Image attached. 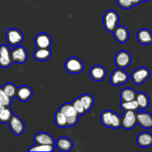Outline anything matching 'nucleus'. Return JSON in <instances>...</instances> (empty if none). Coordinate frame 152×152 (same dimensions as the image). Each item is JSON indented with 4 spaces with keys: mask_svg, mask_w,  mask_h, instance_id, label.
I'll return each instance as SVG.
<instances>
[{
    "mask_svg": "<svg viewBox=\"0 0 152 152\" xmlns=\"http://www.w3.org/2000/svg\"><path fill=\"white\" fill-rule=\"evenodd\" d=\"M59 111L66 117L67 127H72L77 124L80 118V114L77 113L71 103H65L61 105Z\"/></svg>",
    "mask_w": 152,
    "mask_h": 152,
    "instance_id": "obj_1",
    "label": "nucleus"
},
{
    "mask_svg": "<svg viewBox=\"0 0 152 152\" xmlns=\"http://www.w3.org/2000/svg\"><path fill=\"white\" fill-rule=\"evenodd\" d=\"M120 16L117 11L108 10L103 15V26L108 32L112 33L118 25Z\"/></svg>",
    "mask_w": 152,
    "mask_h": 152,
    "instance_id": "obj_2",
    "label": "nucleus"
},
{
    "mask_svg": "<svg viewBox=\"0 0 152 152\" xmlns=\"http://www.w3.org/2000/svg\"><path fill=\"white\" fill-rule=\"evenodd\" d=\"M5 37L7 44L11 47H16L24 41L23 34L17 28H7L5 30Z\"/></svg>",
    "mask_w": 152,
    "mask_h": 152,
    "instance_id": "obj_3",
    "label": "nucleus"
},
{
    "mask_svg": "<svg viewBox=\"0 0 152 152\" xmlns=\"http://www.w3.org/2000/svg\"><path fill=\"white\" fill-rule=\"evenodd\" d=\"M65 69L72 74H80L84 70V64L83 61L76 56L68 58L65 62Z\"/></svg>",
    "mask_w": 152,
    "mask_h": 152,
    "instance_id": "obj_4",
    "label": "nucleus"
},
{
    "mask_svg": "<svg viewBox=\"0 0 152 152\" xmlns=\"http://www.w3.org/2000/svg\"><path fill=\"white\" fill-rule=\"evenodd\" d=\"M151 75L150 70L146 67H140L137 68L132 73L131 78L132 82L137 86L143 84L145 82L147 81Z\"/></svg>",
    "mask_w": 152,
    "mask_h": 152,
    "instance_id": "obj_5",
    "label": "nucleus"
},
{
    "mask_svg": "<svg viewBox=\"0 0 152 152\" xmlns=\"http://www.w3.org/2000/svg\"><path fill=\"white\" fill-rule=\"evenodd\" d=\"M137 124V111H124L121 117V127L126 130H131L134 129Z\"/></svg>",
    "mask_w": 152,
    "mask_h": 152,
    "instance_id": "obj_6",
    "label": "nucleus"
},
{
    "mask_svg": "<svg viewBox=\"0 0 152 152\" xmlns=\"http://www.w3.org/2000/svg\"><path fill=\"white\" fill-rule=\"evenodd\" d=\"M133 62V59L132 57V55L128 51L125 50H120L117 52L114 57V62L117 65V68H124L129 67Z\"/></svg>",
    "mask_w": 152,
    "mask_h": 152,
    "instance_id": "obj_7",
    "label": "nucleus"
},
{
    "mask_svg": "<svg viewBox=\"0 0 152 152\" xmlns=\"http://www.w3.org/2000/svg\"><path fill=\"white\" fill-rule=\"evenodd\" d=\"M129 74L122 68L114 70L110 77V82L114 86H119L126 84L129 80Z\"/></svg>",
    "mask_w": 152,
    "mask_h": 152,
    "instance_id": "obj_8",
    "label": "nucleus"
},
{
    "mask_svg": "<svg viewBox=\"0 0 152 152\" xmlns=\"http://www.w3.org/2000/svg\"><path fill=\"white\" fill-rule=\"evenodd\" d=\"M10 56L13 62L20 64H25L28 59V51L23 46H16L13 50H10Z\"/></svg>",
    "mask_w": 152,
    "mask_h": 152,
    "instance_id": "obj_9",
    "label": "nucleus"
},
{
    "mask_svg": "<svg viewBox=\"0 0 152 152\" xmlns=\"http://www.w3.org/2000/svg\"><path fill=\"white\" fill-rule=\"evenodd\" d=\"M7 124H8L10 131L16 136L22 135L25 130V123H24L23 120L17 115L13 114Z\"/></svg>",
    "mask_w": 152,
    "mask_h": 152,
    "instance_id": "obj_10",
    "label": "nucleus"
},
{
    "mask_svg": "<svg viewBox=\"0 0 152 152\" xmlns=\"http://www.w3.org/2000/svg\"><path fill=\"white\" fill-rule=\"evenodd\" d=\"M13 63L9 47L6 45H0V67L2 68H7L11 66Z\"/></svg>",
    "mask_w": 152,
    "mask_h": 152,
    "instance_id": "obj_11",
    "label": "nucleus"
},
{
    "mask_svg": "<svg viewBox=\"0 0 152 152\" xmlns=\"http://www.w3.org/2000/svg\"><path fill=\"white\" fill-rule=\"evenodd\" d=\"M52 43L51 37L46 33H39L34 38V44L37 48H50Z\"/></svg>",
    "mask_w": 152,
    "mask_h": 152,
    "instance_id": "obj_12",
    "label": "nucleus"
},
{
    "mask_svg": "<svg viewBox=\"0 0 152 152\" xmlns=\"http://www.w3.org/2000/svg\"><path fill=\"white\" fill-rule=\"evenodd\" d=\"M137 122L145 129H152V114L146 111H137Z\"/></svg>",
    "mask_w": 152,
    "mask_h": 152,
    "instance_id": "obj_13",
    "label": "nucleus"
},
{
    "mask_svg": "<svg viewBox=\"0 0 152 152\" xmlns=\"http://www.w3.org/2000/svg\"><path fill=\"white\" fill-rule=\"evenodd\" d=\"M114 37L115 39L118 42L121 44H124L129 40V31L127 27L126 26H119L117 25L115 29L113 31Z\"/></svg>",
    "mask_w": 152,
    "mask_h": 152,
    "instance_id": "obj_14",
    "label": "nucleus"
},
{
    "mask_svg": "<svg viewBox=\"0 0 152 152\" xmlns=\"http://www.w3.org/2000/svg\"><path fill=\"white\" fill-rule=\"evenodd\" d=\"M89 74L94 81L101 82L106 77L107 71L105 67L97 65L91 68Z\"/></svg>",
    "mask_w": 152,
    "mask_h": 152,
    "instance_id": "obj_15",
    "label": "nucleus"
},
{
    "mask_svg": "<svg viewBox=\"0 0 152 152\" xmlns=\"http://www.w3.org/2000/svg\"><path fill=\"white\" fill-rule=\"evenodd\" d=\"M55 146L58 150L62 152H68L74 148V142L70 138L66 137H59L57 140L55 141Z\"/></svg>",
    "mask_w": 152,
    "mask_h": 152,
    "instance_id": "obj_16",
    "label": "nucleus"
},
{
    "mask_svg": "<svg viewBox=\"0 0 152 152\" xmlns=\"http://www.w3.org/2000/svg\"><path fill=\"white\" fill-rule=\"evenodd\" d=\"M137 39L140 44L148 45L152 44V32L147 28L139 30L137 34Z\"/></svg>",
    "mask_w": 152,
    "mask_h": 152,
    "instance_id": "obj_17",
    "label": "nucleus"
},
{
    "mask_svg": "<svg viewBox=\"0 0 152 152\" xmlns=\"http://www.w3.org/2000/svg\"><path fill=\"white\" fill-rule=\"evenodd\" d=\"M33 96V90L28 86H22L18 88L16 96L21 102H27L30 100Z\"/></svg>",
    "mask_w": 152,
    "mask_h": 152,
    "instance_id": "obj_18",
    "label": "nucleus"
},
{
    "mask_svg": "<svg viewBox=\"0 0 152 152\" xmlns=\"http://www.w3.org/2000/svg\"><path fill=\"white\" fill-rule=\"evenodd\" d=\"M34 141L37 144H44V145H54L55 140L53 137L47 132H39L37 133L34 137Z\"/></svg>",
    "mask_w": 152,
    "mask_h": 152,
    "instance_id": "obj_19",
    "label": "nucleus"
},
{
    "mask_svg": "<svg viewBox=\"0 0 152 152\" xmlns=\"http://www.w3.org/2000/svg\"><path fill=\"white\" fill-rule=\"evenodd\" d=\"M137 143L141 148H149L152 145V134L149 132H141L137 137Z\"/></svg>",
    "mask_w": 152,
    "mask_h": 152,
    "instance_id": "obj_20",
    "label": "nucleus"
},
{
    "mask_svg": "<svg viewBox=\"0 0 152 152\" xmlns=\"http://www.w3.org/2000/svg\"><path fill=\"white\" fill-rule=\"evenodd\" d=\"M33 56L36 60L44 62L51 57L52 51L50 48H37L33 53Z\"/></svg>",
    "mask_w": 152,
    "mask_h": 152,
    "instance_id": "obj_21",
    "label": "nucleus"
},
{
    "mask_svg": "<svg viewBox=\"0 0 152 152\" xmlns=\"http://www.w3.org/2000/svg\"><path fill=\"white\" fill-rule=\"evenodd\" d=\"M135 99H136L138 105H139V110L138 111H143V110L147 109L149 106V97L144 92H139V93L137 94V96Z\"/></svg>",
    "mask_w": 152,
    "mask_h": 152,
    "instance_id": "obj_22",
    "label": "nucleus"
},
{
    "mask_svg": "<svg viewBox=\"0 0 152 152\" xmlns=\"http://www.w3.org/2000/svg\"><path fill=\"white\" fill-rule=\"evenodd\" d=\"M79 97H80V99L81 101L82 105L84 108L86 113L90 111L92 107L94 106V99L93 96L89 94H84Z\"/></svg>",
    "mask_w": 152,
    "mask_h": 152,
    "instance_id": "obj_23",
    "label": "nucleus"
},
{
    "mask_svg": "<svg viewBox=\"0 0 152 152\" xmlns=\"http://www.w3.org/2000/svg\"><path fill=\"white\" fill-rule=\"evenodd\" d=\"M137 94L136 91L132 88H125L120 91V97L123 102H128L136 99Z\"/></svg>",
    "mask_w": 152,
    "mask_h": 152,
    "instance_id": "obj_24",
    "label": "nucleus"
},
{
    "mask_svg": "<svg viewBox=\"0 0 152 152\" xmlns=\"http://www.w3.org/2000/svg\"><path fill=\"white\" fill-rule=\"evenodd\" d=\"M13 114V111L10 108V106H4L0 111V123L2 124H7Z\"/></svg>",
    "mask_w": 152,
    "mask_h": 152,
    "instance_id": "obj_25",
    "label": "nucleus"
},
{
    "mask_svg": "<svg viewBox=\"0 0 152 152\" xmlns=\"http://www.w3.org/2000/svg\"><path fill=\"white\" fill-rule=\"evenodd\" d=\"M1 88L4 91V93L9 96L11 99H13V97H15L17 92L18 87L15 84L11 83H7L4 84V86H1Z\"/></svg>",
    "mask_w": 152,
    "mask_h": 152,
    "instance_id": "obj_26",
    "label": "nucleus"
},
{
    "mask_svg": "<svg viewBox=\"0 0 152 152\" xmlns=\"http://www.w3.org/2000/svg\"><path fill=\"white\" fill-rule=\"evenodd\" d=\"M113 113L114 111L111 110H105L102 111L100 115V120L102 124L105 127H108L111 129V119H112Z\"/></svg>",
    "mask_w": 152,
    "mask_h": 152,
    "instance_id": "obj_27",
    "label": "nucleus"
},
{
    "mask_svg": "<svg viewBox=\"0 0 152 152\" xmlns=\"http://www.w3.org/2000/svg\"><path fill=\"white\" fill-rule=\"evenodd\" d=\"M54 145H44V144H37L32 145L28 149V151H54Z\"/></svg>",
    "mask_w": 152,
    "mask_h": 152,
    "instance_id": "obj_28",
    "label": "nucleus"
},
{
    "mask_svg": "<svg viewBox=\"0 0 152 152\" xmlns=\"http://www.w3.org/2000/svg\"><path fill=\"white\" fill-rule=\"evenodd\" d=\"M54 122L56 126L59 128H66L67 127V118L59 110H58L54 115Z\"/></svg>",
    "mask_w": 152,
    "mask_h": 152,
    "instance_id": "obj_29",
    "label": "nucleus"
},
{
    "mask_svg": "<svg viewBox=\"0 0 152 152\" xmlns=\"http://www.w3.org/2000/svg\"><path fill=\"white\" fill-rule=\"evenodd\" d=\"M120 107L123 111H137L139 110V105L136 99L128 101V102H123L121 101Z\"/></svg>",
    "mask_w": 152,
    "mask_h": 152,
    "instance_id": "obj_30",
    "label": "nucleus"
},
{
    "mask_svg": "<svg viewBox=\"0 0 152 152\" xmlns=\"http://www.w3.org/2000/svg\"><path fill=\"white\" fill-rule=\"evenodd\" d=\"M121 127V117L117 113H113L112 119H111V129H118Z\"/></svg>",
    "mask_w": 152,
    "mask_h": 152,
    "instance_id": "obj_31",
    "label": "nucleus"
},
{
    "mask_svg": "<svg viewBox=\"0 0 152 152\" xmlns=\"http://www.w3.org/2000/svg\"><path fill=\"white\" fill-rule=\"evenodd\" d=\"M12 100L7 94L4 92L1 87H0V102L4 106H10L12 104Z\"/></svg>",
    "mask_w": 152,
    "mask_h": 152,
    "instance_id": "obj_32",
    "label": "nucleus"
},
{
    "mask_svg": "<svg viewBox=\"0 0 152 152\" xmlns=\"http://www.w3.org/2000/svg\"><path fill=\"white\" fill-rule=\"evenodd\" d=\"M72 105L74 106V108H75L76 111H77L79 114L80 115H83V114H86V111H85L84 108H83V105H82V102L80 101V97H77L76 99H74L73 100V102H71Z\"/></svg>",
    "mask_w": 152,
    "mask_h": 152,
    "instance_id": "obj_33",
    "label": "nucleus"
},
{
    "mask_svg": "<svg viewBox=\"0 0 152 152\" xmlns=\"http://www.w3.org/2000/svg\"><path fill=\"white\" fill-rule=\"evenodd\" d=\"M117 4L123 9H130L134 6L130 0H117Z\"/></svg>",
    "mask_w": 152,
    "mask_h": 152,
    "instance_id": "obj_34",
    "label": "nucleus"
},
{
    "mask_svg": "<svg viewBox=\"0 0 152 152\" xmlns=\"http://www.w3.org/2000/svg\"><path fill=\"white\" fill-rule=\"evenodd\" d=\"M132 3L134 4V5H137V4H140L142 2V0H130Z\"/></svg>",
    "mask_w": 152,
    "mask_h": 152,
    "instance_id": "obj_35",
    "label": "nucleus"
},
{
    "mask_svg": "<svg viewBox=\"0 0 152 152\" xmlns=\"http://www.w3.org/2000/svg\"><path fill=\"white\" fill-rule=\"evenodd\" d=\"M2 106H4V105H2V104L1 103V102H0V108H1V107Z\"/></svg>",
    "mask_w": 152,
    "mask_h": 152,
    "instance_id": "obj_36",
    "label": "nucleus"
},
{
    "mask_svg": "<svg viewBox=\"0 0 152 152\" xmlns=\"http://www.w3.org/2000/svg\"><path fill=\"white\" fill-rule=\"evenodd\" d=\"M149 1V0H142V1Z\"/></svg>",
    "mask_w": 152,
    "mask_h": 152,
    "instance_id": "obj_37",
    "label": "nucleus"
}]
</instances>
